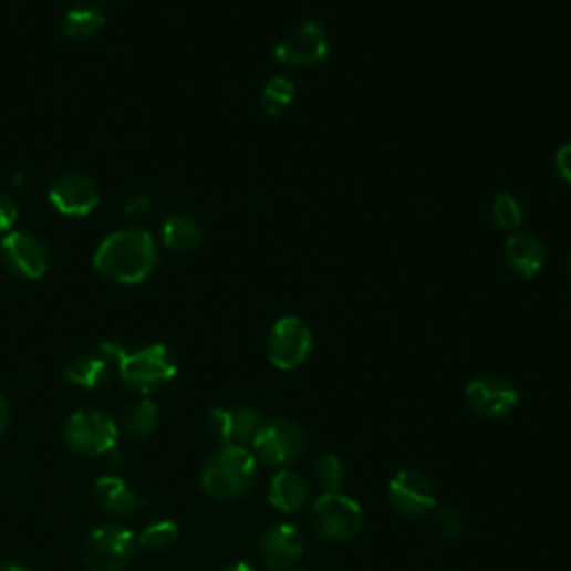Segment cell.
Segmentation results:
<instances>
[{"label":"cell","mask_w":571,"mask_h":571,"mask_svg":"<svg viewBox=\"0 0 571 571\" xmlns=\"http://www.w3.org/2000/svg\"><path fill=\"white\" fill-rule=\"evenodd\" d=\"M96 502L98 507L116 518H125L141 509V498L132 491V487L118 476H103L96 482Z\"/></svg>","instance_id":"ac0fdd59"},{"label":"cell","mask_w":571,"mask_h":571,"mask_svg":"<svg viewBox=\"0 0 571 571\" xmlns=\"http://www.w3.org/2000/svg\"><path fill=\"white\" fill-rule=\"evenodd\" d=\"M286 68H313L329 56V37L318 21L298 25L272 52Z\"/></svg>","instance_id":"8fae6325"},{"label":"cell","mask_w":571,"mask_h":571,"mask_svg":"<svg viewBox=\"0 0 571 571\" xmlns=\"http://www.w3.org/2000/svg\"><path fill=\"white\" fill-rule=\"evenodd\" d=\"M564 272H567V277L571 279V250H569V255H567V259H564Z\"/></svg>","instance_id":"836d02e7"},{"label":"cell","mask_w":571,"mask_h":571,"mask_svg":"<svg viewBox=\"0 0 571 571\" xmlns=\"http://www.w3.org/2000/svg\"><path fill=\"white\" fill-rule=\"evenodd\" d=\"M17 219H19L17 201L8 193H0V235H6L8 230H12Z\"/></svg>","instance_id":"83f0119b"},{"label":"cell","mask_w":571,"mask_h":571,"mask_svg":"<svg viewBox=\"0 0 571 571\" xmlns=\"http://www.w3.org/2000/svg\"><path fill=\"white\" fill-rule=\"evenodd\" d=\"M162 241L175 252H190L201 246L204 230L197 219L188 215H173L162 228Z\"/></svg>","instance_id":"ffe728a7"},{"label":"cell","mask_w":571,"mask_h":571,"mask_svg":"<svg viewBox=\"0 0 571 571\" xmlns=\"http://www.w3.org/2000/svg\"><path fill=\"white\" fill-rule=\"evenodd\" d=\"M159 426V406L148 399L141 397L127 404L118 419V432H123L132 440H146L150 438Z\"/></svg>","instance_id":"d6986e66"},{"label":"cell","mask_w":571,"mask_h":571,"mask_svg":"<svg viewBox=\"0 0 571 571\" xmlns=\"http://www.w3.org/2000/svg\"><path fill=\"white\" fill-rule=\"evenodd\" d=\"M157 263V243L143 228H127L110 235L94 255L96 270L116 283H138L148 279Z\"/></svg>","instance_id":"6da1fadb"},{"label":"cell","mask_w":571,"mask_h":571,"mask_svg":"<svg viewBox=\"0 0 571 571\" xmlns=\"http://www.w3.org/2000/svg\"><path fill=\"white\" fill-rule=\"evenodd\" d=\"M257 480V458L248 447H219L201 469L204 491L224 502L243 498Z\"/></svg>","instance_id":"3957f363"},{"label":"cell","mask_w":571,"mask_h":571,"mask_svg":"<svg viewBox=\"0 0 571 571\" xmlns=\"http://www.w3.org/2000/svg\"><path fill=\"white\" fill-rule=\"evenodd\" d=\"M118 424L101 408H81L68 417L63 426L65 445L87 458L105 456L114 451L118 443Z\"/></svg>","instance_id":"5b68a950"},{"label":"cell","mask_w":571,"mask_h":571,"mask_svg":"<svg viewBox=\"0 0 571 571\" xmlns=\"http://www.w3.org/2000/svg\"><path fill=\"white\" fill-rule=\"evenodd\" d=\"M63 377L81 388H103L110 382V362L105 357L81 355L65 364Z\"/></svg>","instance_id":"44dd1931"},{"label":"cell","mask_w":571,"mask_h":571,"mask_svg":"<svg viewBox=\"0 0 571 571\" xmlns=\"http://www.w3.org/2000/svg\"><path fill=\"white\" fill-rule=\"evenodd\" d=\"M250 447L255 458H259L261 463L277 469H289L304 458L309 440L298 422L277 417L261 424Z\"/></svg>","instance_id":"277c9868"},{"label":"cell","mask_w":571,"mask_h":571,"mask_svg":"<svg viewBox=\"0 0 571 571\" xmlns=\"http://www.w3.org/2000/svg\"><path fill=\"white\" fill-rule=\"evenodd\" d=\"M388 502L399 516L419 518L436 509L438 491L426 474L417 469H404L397 471L388 482Z\"/></svg>","instance_id":"30bf717a"},{"label":"cell","mask_w":571,"mask_h":571,"mask_svg":"<svg viewBox=\"0 0 571 571\" xmlns=\"http://www.w3.org/2000/svg\"><path fill=\"white\" fill-rule=\"evenodd\" d=\"M313 351L311 326L293 315L277 320L268 335V360L279 371L300 368Z\"/></svg>","instance_id":"ba28073f"},{"label":"cell","mask_w":571,"mask_h":571,"mask_svg":"<svg viewBox=\"0 0 571 571\" xmlns=\"http://www.w3.org/2000/svg\"><path fill=\"white\" fill-rule=\"evenodd\" d=\"M313 476H315V482L322 489V494H340V489L344 485V478H346V471H344V465L338 456L324 454L315 460Z\"/></svg>","instance_id":"d4e9b609"},{"label":"cell","mask_w":571,"mask_h":571,"mask_svg":"<svg viewBox=\"0 0 571 571\" xmlns=\"http://www.w3.org/2000/svg\"><path fill=\"white\" fill-rule=\"evenodd\" d=\"M10 417H12V413H10V404H8V399H6L3 395H0V436H3V434L8 432Z\"/></svg>","instance_id":"4dcf8cb0"},{"label":"cell","mask_w":571,"mask_h":571,"mask_svg":"<svg viewBox=\"0 0 571 571\" xmlns=\"http://www.w3.org/2000/svg\"><path fill=\"white\" fill-rule=\"evenodd\" d=\"M96 184L81 173H63L50 186V204L68 217H85L98 206Z\"/></svg>","instance_id":"5bb4252c"},{"label":"cell","mask_w":571,"mask_h":571,"mask_svg":"<svg viewBox=\"0 0 571 571\" xmlns=\"http://www.w3.org/2000/svg\"><path fill=\"white\" fill-rule=\"evenodd\" d=\"M469 408L487 419L509 415L518 404L516 386L500 375H480L467 384L465 391Z\"/></svg>","instance_id":"7c38bea8"},{"label":"cell","mask_w":571,"mask_h":571,"mask_svg":"<svg viewBox=\"0 0 571 571\" xmlns=\"http://www.w3.org/2000/svg\"><path fill=\"white\" fill-rule=\"evenodd\" d=\"M491 215L496 219V224L505 230H520L522 221H525V212L520 201L511 195V193H498L491 206Z\"/></svg>","instance_id":"484cf974"},{"label":"cell","mask_w":571,"mask_h":571,"mask_svg":"<svg viewBox=\"0 0 571 571\" xmlns=\"http://www.w3.org/2000/svg\"><path fill=\"white\" fill-rule=\"evenodd\" d=\"M313 531L331 542L353 540L364 527V511L357 500L344 494H322L311 509Z\"/></svg>","instance_id":"52a82bcc"},{"label":"cell","mask_w":571,"mask_h":571,"mask_svg":"<svg viewBox=\"0 0 571 571\" xmlns=\"http://www.w3.org/2000/svg\"><path fill=\"white\" fill-rule=\"evenodd\" d=\"M505 261L522 279H533L547 261L544 243L533 232L516 230L505 241Z\"/></svg>","instance_id":"2e32d148"},{"label":"cell","mask_w":571,"mask_h":571,"mask_svg":"<svg viewBox=\"0 0 571 571\" xmlns=\"http://www.w3.org/2000/svg\"><path fill=\"white\" fill-rule=\"evenodd\" d=\"M226 571H255L250 564H246V562H235V564H230Z\"/></svg>","instance_id":"d6a6232c"},{"label":"cell","mask_w":571,"mask_h":571,"mask_svg":"<svg viewBox=\"0 0 571 571\" xmlns=\"http://www.w3.org/2000/svg\"><path fill=\"white\" fill-rule=\"evenodd\" d=\"M0 571H30V569L25 564H21V562L6 560V562H0Z\"/></svg>","instance_id":"1f68e13d"},{"label":"cell","mask_w":571,"mask_h":571,"mask_svg":"<svg viewBox=\"0 0 571 571\" xmlns=\"http://www.w3.org/2000/svg\"><path fill=\"white\" fill-rule=\"evenodd\" d=\"M298 94V87L291 79L286 76H272L261 94V110L268 118H277L281 116L286 110L291 107L293 98Z\"/></svg>","instance_id":"603a6c76"},{"label":"cell","mask_w":571,"mask_h":571,"mask_svg":"<svg viewBox=\"0 0 571 571\" xmlns=\"http://www.w3.org/2000/svg\"><path fill=\"white\" fill-rule=\"evenodd\" d=\"M556 170L571 186V141L556 153Z\"/></svg>","instance_id":"f546056e"},{"label":"cell","mask_w":571,"mask_h":571,"mask_svg":"<svg viewBox=\"0 0 571 571\" xmlns=\"http://www.w3.org/2000/svg\"><path fill=\"white\" fill-rule=\"evenodd\" d=\"M177 538H179V527L173 520H157L141 529V533L136 536V542L143 549L159 553L170 549Z\"/></svg>","instance_id":"cb8c5ba5"},{"label":"cell","mask_w":571,"mask_h":571,"mask_svg":"<svg viewBox=\"0 0 571 571\" xmlns=\"http://www.w3.org/2000/svg\"><path fill=\"white\" fill-rule=\"evenodd\" d=\"M436 529L447 538V540H456L463 536L465 531V520L456 509H440L436 513Z\"/></svg>","instance_id":"4316f807"},{"label":"cell","mask_w":571,"mask_h":571,"mask_svg":"<svg viewBox=\"0 0 571 571\" xmlns=\"http://www.w3.org/2000/svg\"><path fill=\"white\" fill-rule=\"evenodd\" d=\"M261 556L270 571H291L304 556V538L291 522L272 525L261 538Z\"/></svg>","instance_id":"9a60e30c"},{"label":"cell","mask_w":571,"mask_h":571,"mask_svg":"<svg viewBox=\"0 0 571 571\" xmlns=\"http://www.w3.org/2000/svg\"><path fill=\"white\" fill-rule=\"evenodd\" d=\"M311 500V485L309 480L293 471V469H279L270 485H268V502L270 507H274L277 511L283 513H293L300 511L302 507H307V502Z\"/></svg>","instance_id":"e0dca14e"},{"label":"cell","mask_w":571,"mask_h":571,"mask_svg":"<svg viewBox=\"0 0 571 571\" xmlns=\"http://www.w3.org/2000/svg\"><path fill=\"white\" fill-rule=\"evenodd\" d=\"M263 422H266L263 415L250 406L210 408L206 415L204 428H206V436L219 447H226V445L248 447L252 445Z\"/></svg>","instance_id":"9c48e42d"},{"label":"cell","mask_w":571,"mask_h":571,"mask_svg":"<svg viewBox=\"0 0 571 571\" xmlns=\"http://www.w3.org/2000/svg\"><path fill=\"white\" fill-rule=\"evenodd\" d=\"M3 263L23 279H41L50 266V252L41 239L28 232H12L0 243Z\"/></svg>","instance_id":"4fadbf2b"},{"label":"cell","mask_w":571,"mask_h":571,"mask_svg":"<svg viewBox=\"0 0 571 571\" xmlns=\"http://www.w3.org/2000/svg\"><path fill=\"white\" fill-rule=\"evenodd\" d=\"M138 542L136 536L118 525H101L83 540V562L90 571H123L132 564Z\"/></svg>","instance_id":"8992f818"},{"label":"cell","mask_w":571,"mask_h":571,"mask_svg":"<svg viewBox=\"0 0 571 571\" xmlns=\"http://www.w3.org/2000/svg\"><path fill=\"white\" fill-rule=\"evenodd\" d=\"M150 210H153V204H150V199L148 197H134L127 206H125V215L129 217V219H134V221H138V219H146L148 215H150Z\"/></svg>","instance_id":"f1b7e54d"},{"label":"cell","mask_w":571,"mask_h":571,"mask_svg":"<svg viewBox=\"0 0 571 571\" xmlns=\"http://www.w3.org/2000/svg\"><path fill=\"white\" fill-rule=\"evenodd\" d=\"M103 28H105V14L101 12V8H94V6L74 8L65 14V21H63L65 37L74 41L94 39Z\"/></svg>","instance_id":"7402d4cb"},{"label":"cell","mask_w":571,"mask_h":571,"mask_svg":"<svg viewBox=\"0 0 571 571\" xmlns=\"http://www.w3.org/2000/svg\"><path fill=\"white\" fill-rule=\"evenodd\" d=\"M101 353L107 362H114L121 382L141 395L162 388L177 375V360L164 344L127 351L116 342H105L101 344Z\"/></svg>","instance_id":"7a4b0ae2"}]
</instances>
